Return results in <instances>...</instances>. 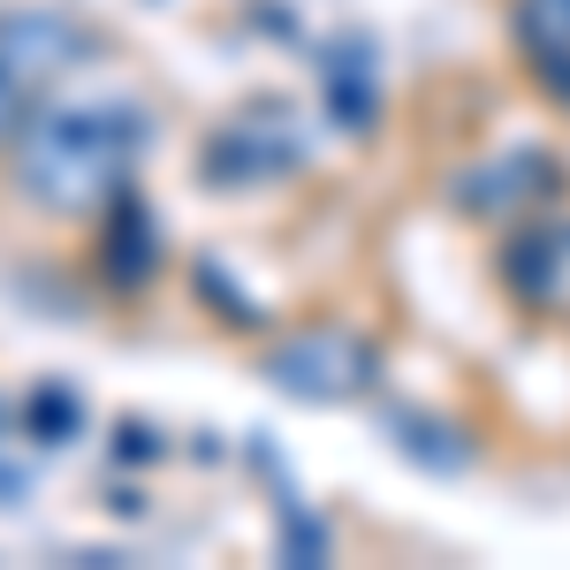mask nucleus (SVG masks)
Returning <instances> with one entry per match:
<instances>
[{"mask_svg":"<svg viewBox=\"0 0 570 570\" xmlns=\"http://www.w3.org/2000/svg\"><path fill=\"white\" fill-rule=\"evenodd\" d=\"M563 190V168H556V153H502V160H480V168H464V176L449 183V206L472 220H510V214H540L548 198Z\"/></svg>","mask_w":570,"mask_h":570,"instance_id":"39448f33","label":"nucleus"},{"mask_svg":"<svg viewBox=\"0 0 570 570\" xmlns=\"http://www.w3.org/2000/svg\"><path fill=\"white\" fill-rule=\"evenodd\" d=\"M282 556L289 563H327V532L312 525L297 502H282Z\"/></svg>","mask_w":570,"mask_h":570,"instance_id":"4468645a","label":"nucleus"},{"mask_svg":"<svg viewBox=\"0 0 570 570\" xmlns=\"http://www.w3.org/2000/svg\"><path fill=\"white\" fill-rule=\"evenodd\" d=\"M23 426H31V441L61 449V441L85 426V403H77V389H69V381H46V389L23 403Z\"/></svg>","mask_w":570,"mask_h":570,"instance_id":"9b49d317","label":"nucleus"},{"mask_svg":"<svg viewBox=\"0 0 570 570\" xmlns=\"http://www.w3.org/2000/svg\"><path fill=\"white\" fill-rule=\"evenodd\" d=\"M39 99H46V91H31L16 69H8V61H0V153L16 145V130L31 122V107H39Z\"/></svg>","mask_w":570,"mask_h":570,"instance_id":"ddd939ff","label":"nucleus"},{"mask_svg":"<svg viewBox=\"0 0 570 570\" xmlns=\"http://www.w3.org/2000/svg\"><path fill=\"white\" fill-rule=\"evenodd\" d=\"M502 282L518 289V305H556L570 282V220H540L510 236V252H502Z\"/></svg>","mask_w":570,"mask_h":570,"instance_id":"6e6552de","label":"nucleus"},{"mask_svg":"<svg viewBox=\"0 0 570 570\" xmlns=\"http://www.w3.org/2000/svg\"><path fill=\"white\" fill-rule=\"evenodd\" d=\"M145 153V107L130 99H39L8 145V183L53 220H99Z\"/></svg>","mask_w":570,"mask_h":570,"instance_id":"f257e3e1","label":"nucleus"},{"mask_svg":"<svg viewBox=\"0 0 570 570\" xmlns=\"http://www.w3.org/2000/svg\"><path fill=\"white\" fill-rule=\"evenodd\" d=\"M190 282H198V297L220 312V327H266V312H259V305H244V289H236V282H220V266H214V259L190 266Z\"/></svg>","mask_w":570,"mask_h":570,"instance_id":"f8f14e48","label":"nucleus"},{"mask_svg":"<svg viewBox=\"0 0 570 570\" xmlns=\"http://www.w3.org/2000/svg\"><path fill=\"white\" fill-rule=\"evenodd\" d=\"M115 456H122V464H153V456H160V441H153V426H137V419H122V426H115Z\"/></svg>","mask_w":570,"mask_h":570,"instance_id":"2eb2a0df","label":"nucleus"},{"mask_svg":"<svg viewBox=\"0 0 570 570\" xmlns=\"http://www.w3.org/2000/svg\"><path fill=\"white\" fill-rule=\"evenodd\" d=\"M259 373L297 403H351V395H365L381 381V351H373V335H357L343 320H312L297 335L266 343Z\"/></svg>","mask_w":570,"mask_h":570,"instance_id":"f03ea898","label":"nucleus"},{"mask_svg":"<svg viewBox=\"0 0 570 570\" xmlns=\"http://www.w3.org/2000/svg\"><path fill=\"white\" fill-rule=\"evenodd\" d=\"M91 53H99V39H91L69 8H8V16H0V61L31 91H53L77 61H91Z\"/></svg>","mask_w":570,"mask_h":570,"instance_id":"423d86ee","label":"nucleus"},{"mask_svg":"<svg viewBox=\"0 0 570 570\" xmlns=\"http://www.w3.org/2000/svg\"><path fill=\"white\" fill-rule=\"evenodd\" d=\"M389 434L403 456H419L426 472H464L472 464V441L456 434L449 419H426V411H389Z\"/></svg>","mask_w":570,"mask_h":570,"instance_id":"9d476101","label":"nucleus"},{"mask_svg":"<svg viewBox=\"0 0 570 570\" xmlns=\"http://www.w3.org/2000/svg\"><path fill=\"white\" fill-rule=\"evenodd\" d=\"M510 39L548 107L570 115V0H510Z\"/></svg>","mask_w":570,"mask_h":570,"instance_id":"0eeeda50","label":"nucleus"},{"mask_svg":"<svg viewBox=\"0 0 570 570\" xmlns=\"http://www.w3.org/2000/svg\"><path fill=\"white\" fill-rule=\"evenodd\" d=\"M327 115H335L351 137H365L373 122H381V85H373L365 53H351V46L327 53Z\"/></svg>","mask_w":570,"mask_h":570,"instance_id":"1a4fd4ad","label":"nucleus"},{"mask_svg":"<svg viewBox=\"0 0 570 570\" xmlns=\"http://www.w3.org/2000/svg\"><path fill=\"white\" fill-rule=\"evenodd\" d=\"M160 266H168V236H160L153 206L137 198V183H122V190L99 206L91 274H99V289H107V297H145V289L160 282Z\"/></svg>","mask_w":570,"mask_h":570,"instance_id":"20e7f679","label":"nucleus"},{"mask_svg":"<svg viewBox=\"0 0 570 570\" xmlns=\"http://www.w3.org/2000/svg\"><path fill=\"white\" fill-rule=\"evenodd\" d=\"M305 168V145H297V122L274 107V99H259V107H244L236 122H220L206 145H198V176L228 183V190H244V183H274V176H297Z\"/></svg>","mask_w":570,"mask_h":570,"instance_id":"7ed1b4c3","label":"nucleus"}]
</instances>
